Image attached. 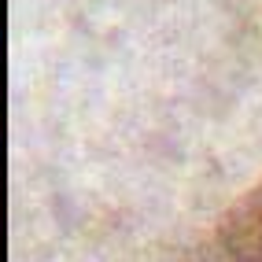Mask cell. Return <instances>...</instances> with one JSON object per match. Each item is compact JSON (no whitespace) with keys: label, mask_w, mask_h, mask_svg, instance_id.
Listing matches in <instances>:
<instances>
[{"label":"cell","mask_w":262,"mask_h":262,"mask_svg":"<svg viewBox=\"0 0 262 262\" xmlns=\"http://www.w3.org/2000/svg\"><path fill=\"white\" fill-rule=\"evenodd\" d=\"M218 262H262V181L225 211L214 229Z\"/></svg>","instance_id":"obj_1"}]
</instances>
